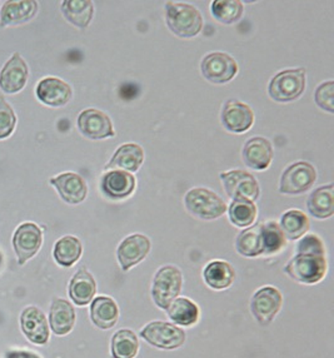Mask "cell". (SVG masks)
Segmentation results:
<instances>
[{"instance_id":"28","label":"cell","mask_w":334,"mask_h":358,"mask_svg":"<svg viewBox=\"0 0 334 358\" xmlns=\"http://www.w3.org/2000/svg\"><path fill=\"white\" fill-rule=\"evenodd\" d=\"M168 317L175 324L182 327H191L197 324L201 310L197 303L187 297L175 299L167 308Z\"/></svg>"},{"instance_id":"35","label":"cell","mask_w":334,"mask_h":358,"mask_svg":"<svg viewBox=\"0 0 334 358\" xmlns=\"http://www.w3.org/2000/svg\"><path fill=\"white\" fill-rule=\"evenodd\" d=\"M113 358H134L139 351V341L131 329H120L112 338Z\"/></svg>"},{"instance_id":"4","label":"cell","mask_w":334,"mask_h":358,"mask_svg":"<svg viewBox=\"0 0 334 358\" xmlns=\"http://www.w3.org/2000/svg\"><path fill=\"white\" fill-rule=\"evenodd\" d=\"M307 73L303 68H292L277 73L268 85L269 96L278 103L297 101L305 93Z\"/></svg>"},{"instance_id":"13","label":"cell","mask_w":334,"mask_h":358,"mask_svg":"<svg viewBox=\"0 0 334 358\" xmlns=\"http://www.w3.org/2000/svg\"><path fill=\"white\" fill-rule=\"evenodd\" d=\"M150 247V239L140 233L131 234L123 239L117 250V257L122 269L126 272L131 267L137 266L138 263L142 262L148 256Z\"/></svg>"},{"instance_id":"31","label":"cell","mask_w":334,"mask_h":358,"mask_svg":"<svg viewBox=\"0 0 334 358\" xmlns=\"http://www.w3.org/2000/svg\"><path fill=\"white\" fill-rule=\"evenodd\" d=\"M61 12L73 25L87 28L94 15V6L89 0H66L61 3Z\"/></svg>"},{"instance_id":"24","label":"cell","mask_w":334,"mask_h":358,"mask_svg":"<svg viewBox=\"0 0 334 358\" xmlns=\"http://www.w3.org/2000/svg\"><path fill=\"white\" fill-rule=\"evenodd\" d=\"M38 12V3L34 0L6 1L0 13V25L23 24L29 22Z\"/></svg>"},{"instance_id":"18","label":"cell","mask_w":334,"mask_h":358,"mask_svg":"<svg viewBox=\"0 0 334 358\" xmlns=\"http://www.w3.org/2000/svg\"><path fill=\"white\" fill-rule=\"evenodd\" d=\"M136 187L137 179L134 176L119 169L109 171L103 176L101 182L103 193L110 199H126L136 191Z\"/></svg>"},{"instance_id":"25","label":"cell","mask_w":334,"mask_h":358,"mask_svg":"<svg viewBox=\"0 0 334 358\" xmlns=\"http://www.w3.org/2000/svg\"><path fill=\"white\" fill-rule=\"evenodd\" d=\"M50 329L58 336H66L72 331L75 323V312L66 299H54L49 313Z\"/></svg>"},{"instance_id":"34","label":"cell","mask_w":334,"mask_h":358,"mask_svg":"<svg viewBox=\"0 0 334 358\" xmlns=\"http://www.w3.org/2000/svg\"><path fill=\"white\" fill-rule=\"evenodd\" d=\"M210 13L222 24H234L245 14V6L240 0H215L210 4Z\"/></svg>"},{"instance_id":"37","label":"cell","mask_w":334,"mask_h":358,"mask_svg":"<svg viewBox=\"0 0 334 358\" xmlns=\"http://www.w3.org/2000/svg\"><path fill=\"white\" fill-rule=\"evenodd\" d=\"M314 101L318 107L328 112L334 113V82L327 80L319 84L314 92Z\"/></svg>"},{"instance_id":"30","label":"cell","mask_w":334,"mask_h":358,"mask_svg":"<svg viewBox=\"0 0 334 358\" xmlns=\"http://www.w3.org/2000/svg\"><path fill=\"white\" fill-rule=\"evenodd\" d=\"M286 239L297 241L305 236L310 231V218L305 212L299 209H289L281 217V223H278Z\"/></svg>"},{"instance_id":"11","label":"cell","mask_w":334,"mask_h":358,"mask_svg":"<svg viewBox=\"0 0 334 358\" xmlns=\"http://www.w3.org/2000/svg\"><path fill=\"white\" fill-rule=\"evenodd\" d=\"M254 118L253 109L247 103L240 102L238 99H231L222 108V124L234 134H242L249 131L254 124Z\"/></svg>"},{"instance_id":"10","label":"cell","mask_w":334,"mask_h":358,"mask_svg":"<svg viewBox=\"0 0 334 358\" xmlns=\"http://www.w3.org/2000/svg\"><path fill=\"white\" fill-rule=\"evenodd\" d=\"M219 178L227 192L228 197L232 199L242 197L254 202L261 196V187L257 178L247 171L234 169L229 172H223L219 174Z\"/></svg>"},{"instance_id":"6","label":"cell","mask_w":334,"mask_h":358,"mask_svg":"<svg viewBox=\"0 0 334 358\" xmlns=\"http://www.w3.org/2000/svg\"><path fill=\"white\" fill-rule=\"evenodd\" d=\"M317 182V171L310 162H296L283 171L279 180V192L283 194H303Z\"/></svg>"},{"instance_id":"36","label":"cell","mask_w":334,"mask_h":358,"mask_svg":"<svg viewBox=\"0 0 334 358\" xmlns=\"http://www.w3.org/2000/svg\"><path fill=\"white\" fill-rule=\"evenodd\" d=\"M262 227L263 255L272 256L277 255L286 247V239L282 232L279 224L275 221L261 223Z\"/></svg>"},{"instance_id":"38","label":"cell","mask_w":334,"mask_h":358,"mask_svg":"<svg viewBox=\"0 0 334 358\" xmlns=\"http://www.w3.org/2000/svg\"><path fill=\"white\" fill-rule=\"evenodd\" d=\"M15 123L17 117L13 108L3 96H0V139H4L12 134Z\"/></svg>"},{"instance_id":"26","label":"cell","mask_w":334,"mask_h":358,"mask_svg":"<svg viewBox=\"0 0 334 358\" xmlns=\"http://www.w3.org/2000/svg\"><path fill=\"white\" fill-rule=\"evenodd\" d=\"M96 293L94 277L85 268L79 269L73 275L69 285V296L77 306L89 305Z\"/></svg>"},{"instance_id":"39","label":"cell","mask_w":334,"mask_h":358,"mask_svg":"<svg viewBox=\"0 0 334 358\" xmlns=\"http://www.w3.org/2000/svg\"><path fill=\"white\" fill-rule=\"evenodd\" d=\"M6 358H41L38 355L27 351H10L6 353Z\"/></svg>"},{"instance_id":"16","label":"cell","mask_w":334,"mask_h":358,"mask_svg":"<svg viewBox=\"0 0 334 358\" xmlns=\"http://www.w3.org/2000/svg\"><path fill=\"white\" fill-rule=\"evenodd\" d=\"M36 96L49 107H63L72 99L73 90L69 84L59 78H44L36 85Z\"/></svg>"},{"instance_id":"17","label":"cell","mask_w":334,"mask_h":358,"mask_svg":"<svg viewBox=\"0 0 334 358\" xmlns=\"http://www.w3.org/2000/svg\"><path fill=\"white\" fill-rule=\"evenodd\" d=\"M50 185L55 187L60 198L69 204L83 202L88 194V187L79 174L66 172L50 179Z\"/></svg>"},{"instance_id":"19","label":"cell","mask_w":334,"mask_h":358,"mask_svg":"<svg viewBox=\"0 0 334 358\" xmlns=\"http://www.w3.org/2000/svg\"><path fill=\"white\" fill-rule=\"evenodd\" d=\"M28 80V66L20 54L15 53L8 60L0 73V88L6 93H18Z\"/></svg>"},{"instance_id":"21","label":"cell","mask_w":334,"mask_h":358,"mask_svg":"<svg viewBox=\"0 0 334 358\" xmlns=\"http://www.w3.org/2000/svg\"><path fill=\"white\" fill-rule=\"evenodd\" d=\"M144 162V150L137 143L122 144L114 153L110 161L104 166L107 171H126L129 173H136L142 167Z\"/></svg>"},{"instance_id":"23","label":"cell","mask_w":334,"mask_h":358,"mask_svg":"<svg viewBox=\"0 0 334 358\" xmlns=\"http://www.w3.org/2000/svg\"><path fill=\"white\" fill-rule=\"evenodd\" d=\"M307 208L317 220H327L334 215V185H321L312 192L307 201Z\"/></svg>"},{"instance_id":"20","label":"cell","mask_w":334,"mask_h":358,"mask_svg":"<svg viewBox=\"0 0 334 358\" xmlns=\"http://www.w3.org/2000/svg\"><path fill=\"white\" fill-rule=\"evenodd\" d=\"M22 329L27 338L36 345H45L49 340L48 321L43 310L36 307H28L20 318Z\"/></svg>"},{"instance_id":"7","label":"cell","mask_w":334,"mask_h":358,"mask_svg":"<svg viewBox=\"0 0 334 358\" xmlns=\"http://www.w3.org/2000/svg\"><path fill=\"white\" fill-rule=\"evenodd\" d=\"M140 337L150 346L159 350H177L183 346L185 342V334L183 329L175 324L155 321L150 322L140 331Z\"/></svg>"},{"instance_id":"3","label":"cell","mask_w":334,"mask_h":358,"mask_svg":"<svg viewBox=\"0 0 334 358\" xmlns=\"http://www.w3.org/2000/svg\"><path fill=\"white\" fill-rule=\"evenodd\" d=\"M184 204L185 208L191 215L203 221L221 218L228 208L227 203L221 196L203 187H197L187 192Z\"/></svg>"},{"instance_id":"33","label":"cell","mask_w":334,"mask_h":358,"mask_svg":"<svg viewBox=\"0 0 334 358\" xmlns=\"http://www.w3.org/2000/svg\"><path fill=\"white\" fill-rule=\"evenodd\" d=\"M83 247L80 241L74 236H66L60 238L54 247V258L61 267H72L82 256Z\"/></svg>"},{"instance_id":"32","label":"cell","mask_w":334,"mask_h":358,"mask_svg":"<svg viewBox=\"0 0 334 358\" xmlns=\"http://www.w3.org/2000/svg\"><path fill=\"white\" fill-rule=\"evenodd\" d=\"M235 250L240 256L247 258L263 256L262 227L258 223L253 227L245 228L235 239Z\"/></svg>"},{"instance_id":"29","label":"cell","mask_w":334,"mask_h":358,"mask_svg":"<svg viewBox=\"0 0 334 358\" xmlns=\"http://www.w3.org/2000/svg\"><path fill=\"white\" fill-rule=\"evenodd\" d=\"M229 221L235 227L248 228L256 222L258 208L256 203L247 198H234L227 208Z\"/></svg>"},{"instance_id":"2","label":"cell","mask_w":334,"mask_h":358,"mask_svg":"<svg viewBox=\"0 0 334 358\" xmlns=\"http://www.w3.org/2000/svg\"><path fill=\"white\" fill-rule=\"evenodd\" d=\"M166 23L174 36L191 39L203 29V17L196 6L182 1L166 3Z\"/></svg>"},{"instance_id":"1","label":"cell","mask_w":334,"mask_h":358,"mask_svg":"<svg viewBox=\"0 0 334 358\" xmlns=\"http://www.w3.org/2000/svg\"><path fill=\"white\" fill-rule=\"evenodd\" d=\"M328 264L322 239L317 234L303 236L297 245V253L284 267L293 281L302 285H316L327 273Z\"/></svg>"},{"instance_id":"40","label":"cell","mask_w":334,"mask_h":358,"mask_svg":"<svg viewBox=\"0 0 334 358\" xmlns=\"http://www.w3.org/2000/svg\"><path fill=\"white\" fill-rule=\"evenodd\" d=\"M1 263H3V257L0 255V267H1Z\"/></svg>"},{"instance_id":"9","label":"cell","mask_w":334,"mask_h":358,"mask_svg":"<svg viewBox=\"0 0 334 358\" xmlns=\"http://www.w3.org/2000/svg\"><path fill=\"white\" fill-rule=\"evenodd\" d=\"M282 305V293L275 287H262L252 297V315L259 324L268 326L275 321V316L279 313Z\"/></svg>"},{"instance_id":"22","label":"cell","mask_w":334,"mask_h":358,"mask_svg":"<svg viewBox=\"0 0 334 358\" xmlns=\"http://www.w3.org/2000/svg\"><path fill=\"white\" fill-rule=\"evenodd\" d=\"M90 318L98 329H110L119 320L118 305L110 297L99 296L92 302Z\"/></svg>"},{"instance_id":"15","label":"cell","mask_w":334,"mask_h":358,"mask_svg":"<svg viewBox=\"0 0 334 358\" xmlns=\"http://www.w3.org/2000/svg\"><path fill=\"white\" fill-rule=\"evenodd\" d=\"M273 145L267 138L253 137L245 144L242 150V159L248 167L254 171L268 169L273 161Z\"/></svg>"},{"instance_id":"5","label":"cell","mask_w":334,"mask_h":358,"mask_svg":"<svg viewBox=\"0 0 334 358\" xmlns=\"http://www.w3.org/2000/svg\"><path fill=\"white\" fill-rule=\"evenodd\" d=\"M183 287L182 271L175 266H163L157 271L152 283V297L161 310H167L174 299H178Z\"/></svg>"},{"instance_id":"27","label":"cell","mask_w":334,"mask_h":358,"mask_svg":"<svg viewBox=\"0 0 334 358\" xmlns=\"http://www.w3.org/2000/svg\"><path fill=\"white\" fill-rule=\"evenodd\" d=\"M204 282L215 291L227 289L235 280V271L231 263L226 261L209 262L203 269Z\"/></svg>"},{"instance_id":"12","label":"cell","mask_w":334,"mask_h":358,"mask_svg":"<svg viewBox=\"0 0 334 358\" xmlns=\"http://www.w3.org/2000/svg\"><path fill=\"white\" fill-rule=\"evenodd\" d=\"M78 128L84 137L96 139V141L115 136L110 117L102 110L94 109V108H88L79 114Z\"/></svg>"},{"instance_id":"14","label":"cell","mask_w":334,"mask_h":358,"mask_svg":"<svg viewBox=\"0 0 334 358\" xmlns=\"http://www.w3.org/2000/svg\"><path fill=\"white\" fill-rule=\"evenodd\" d=\"M43 242L41 228L34 223H24L14 233L13 245L19 258V264H24L39 251Z\"/></svg>"},{"instance_id":"8","label":"cell","mask_w":334,"mask_h":358,"mask_svg":"<svg viewBox=\"0 0 334 358\" xmlns=\"http://www.w3.org/2000/svg\"><path fill=\"white\" fill-rule=\"evenodd\" d=\"M238 64L229 54L212 52L201 62V72L208 82L213 84H226L238 74Z\"/></svg>"}]
</instances>
